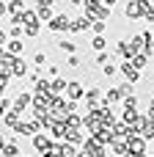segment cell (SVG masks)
Instances as JSON below:
<instances>
[{"label": "cell", "instance_id": "6da1fadb", "mask_svg": "<svg viewBox=\"0 0 154 157\" xmlns=\"http://www.w3.org/2000/svg\"><path fill=\"white\" fill-rule=\"evenodd\" d=\"M127 152H132V155H146V138L130 135V141H127Z\"/></svg>", "mask_w": 154, "mask_h": 157}, {"label": "cell", "instance_id": "7a4b0ae2", "mask_svg": "<svg viewBox=\"0 0 154 157\" xmlns=\"http://www.w3.org/2000/svg\"><path fill=\"white\" fill-rule=\"evenodd\" d=\"M50 30H72V19L66 14H58L50 19Z\"/></svg>", "mask_w": 154, "mask_h": 157}, {"label": "cell", "instance_id": "3957f363", "mask_svg": "<svg viewBox=\"0 0 154 157\" xmlns=\"http://www.w3.org/2000/svg\"><path fill=\"white\" fill-rule=\"evenodd\" d=\"M88 28H91V19H88L85 14H83L80 19H74V22H72V30H74V33H83V30H88Z\"/></svg>", "mask_w": 154, "mask_h": 157}, {"label": "cell", "instance_id": "277c9868", "mask_svg": "<svg viewBox=\"0 0 154 157\" xmlns=\"http://www.w3.org/2000/svg\"><path fill=\"white\" fill-rule=\"evenodd\" d=\"M66 94H69V99L74 102V99L83 97V86H80V83H69V86H66Z\"/></svg>", "mask_w": 154, "mask_h": 157}, {"label": "cell", "instance_id": "5b68a950", "mask_svg": "<svg viewBox=\"0 0 154 157\" xmlns=\"http://www.w3.org/2000/svg\"><path fill=\"white\" fill-rule=\"evenodd\" d=\"M33 146H36L39 152H50V149H52V144H50L44 135H36V138H33Z\"/></svg>", "mask_w": 154, "mask_h": 157}, {"label": "cell", "instance_id": "8992f818", "mask_svg": "<svg viewBox=\"0 0 154 157\" xmlns=\"http://www.w3.org/2000/svg\"><path fill=\"white\" fill-rule=\"evenodd\" d=\"M121 72H124V77H127V80H132V83L138 80V69H135V66H132L130 61H127V63L121 66Z\"/></svg>", "mask_w": 154, "mask_h": 157}, {"label": "cell", "instance_id": "52a82bcc", "mask_svg": "<svg viewBox=\"0 0 154 157\" xmlns=\"http://www.w3.org/2000/svg\"><path fill=\"white\" fill-rule=\"evenodd\" d=\"M28 102H30V94H19V97H17V102H14V110H19V113H22V108H25Z\"/></svg>", "mask_w": 154, "mask_h": 157}, {"label": "cell", "instance_id": "ba28073f", "mask_svg": "<svg viewBox=\"0 0 154 157\" xmlns=\"http://www.w3.org/2000/svg\"><path fill=\"white\" fill-rule=\"evenodd\" d=\"M58 155H61V157H74L77 152H74L72 144H63V146H58Z\"/></svg>", "mask_w": 154, "mask_h": 157}, {"label": "cell", "instance_id": "9c48e42d", "mask_svg": "<svg viewBox=\"0 0 154 157\" xmlns=\"http://www.w3.org/2000/svg\"><path fill=\"white\" fill-rule=\"evenodd\" d=\"M91 30H94L96 36H102V33H105V19H91Z\"/></svg>", "mask_w": 154, "mask_h": 157}, {"label": "cell", "instance_id": "30bf717a", "mask_svg": "<svg viewBox=\"0 0 154 157\" xmlns=\"http://www.w3.org/2000/svg\"><path fill=\"white\" fill-rule=\"evenodd\" d=\"M22 47H25V44H22L19 39H11V41H8V52H11V55H17V52H22Z\"/></svg>", "mask_w": 154, "mask_h": 157}, {"label": "cell", "instance_id": "8fae6325", "mask_svg": "<svg viewBox=\"0 0 154 157\" xmlns=\"http://www.w3.org/2000/svg\"><path fill=\"white\" fill-rule=\"evenodd\" d=\"M121 97H124V94H121V91H118V88H113V91H107V94H105V102H107V105H110V102H118V99H121Z\"/></svg>", "mask_w": 154, "mask_h": 157}, {"label": "cell", "instance_id": "7c38bea8", "mask_svg": "<svg viewBox=\"0 0 154 157\" xmlns=\"http://www.w3.org/2000/svg\"><path fill=\"white\" fill-rule=\"evenodd\" d=\"M6 124H8V127H17V124H19V110L6 113Z\"/></svg>", "mask_w": 154, "mask_h": 157}, {"label": "cell", "instance_id": "4fadbf2b", "mask_svg": "<svg viewBox=\"0 0 154 157\" xmlns=\"http://www.w3.org/2000/svg\"><path fill=\"white\" fill-rule=\"evenodd\" d=\"M8 11H11L14 17H19V14L25 11V8H22V0H11V6H8Z\"/></svg>", "mask_w": 154, "mask_h": 157}, {"label": "cell", "instance_id": "5bb4252c", "mask_svg": "<svg viewBox=\"0 0 154 157\" xmlns=\"http://www.w3.org/2000/svg\"><path fill=\"white\" fill-rule=\"evenodd\" d=\"M130 63H132L135 69H143V66H146V52H143V55H132V61H130Z\"/></svg>", "mask_w": 154, "mask_h": 157}, {"label": "cell", "instance_id": "9a60e30c", "mask_svg": "<svg viewBox=\"0 0 154 157\" xmlns=\"http://www.w3.org/2000/svg\"><path fill=\"white\" fill-rule=\"evenodd\" d=\"M3 157H17V144H6L3 146Z\"/></svg>", "mask_w": 154, "mask_h": 157}, {"label": "cell", "instance_id": "2e32d148", "mask_svg": "<svg viewBox=\"0 0 154 157\" xmlns=\"http://www.w3.org/2000/svg\"><path fill=\"white\" fill-rule=\"evenodd\" d=\"M63 88H66V80H52V83H50V91H55V94L63 91Z\"/></svg>", "mask_w": 154, "mask_h": 157}, {"label": "cell", "instance_id": "e0dca14e", "mask_svg": "<svg viewBox=\"0 0 154 157\" xmlns=\"http://www.w3.org/2000/svg\"><path fill=\"white\" fill-rule=\"evenodd\" d=\"M58 50H63V52H74V44L63 39V41H58Z\"/></svg>", "mask_w": 154, "mask_h": 157}, {"label": "cell", "instance_id": "ac0fdd59", "mask_svg": "<svg viewBox=\"0 0 154 157\" xmlns=\"http://www.w3.org/2000/svg\"><path fill=\"white\" fill-rule=\"evenodd\" d=\"M14 75H17V77L25 75V61H14Z\"/></svg>", "mask_w": 154, "mask_h": 157}, {"label": "cell", "instance_id": "d6986e66", "mask_svg": "<svg viewBox=\"0 0 154 157\" xmlns=\"http://www.w3.org/2000/svg\"><path fill=\"white\" fill-rule=\"evenodd\" d=\"M105 44H107V41H105V39H102V36H96V39H94V44H91V47H94V50H105Z\"/></svg>", "mask_w": 154, "mask_h": 157}, {"label": "cell", "instance_id": "ffe728a7", "mask_svg": "<svg viewBox=\"0 0 154 157\" xmlns=\"http://www.w3.org/2000/svg\"><path fill=\"white\" fill-rule=\"evenodd\" d=\"M19 36H22V25H14L11 28V39H19Z\"/></svg>", "mask_w": 154, "mask_h": 157}, {"label": "cell", "instance_id": "44dd1931", "mask_svg": "<svg viewBox=\"0 0 154 157\" xmlns=\"http://www.w3.org/2000/svg\"><path fill=\"white\" fill-rule=\"evenodd\" d=\"M33 61H36V63H44V61H47V55H44V52H36V58H33Z\"/></svg>", "mask_w": 154, "mask_h": 157}, {"label": "cell", "instance_id": "7402d4cb", "mask_svg": "<svg viewBox=\"0 0 154 157\" xmlns=\"http://www.w3.org/2000/svg\"><path fill=\"white\" fill-rule=\"evenodd\" d=\"M69 66H72V69H74V66H80V58H77V55H72V58H69Z\"/></svg>", "mask_w": 154, "mask_h": 157}, {"label": "cell", "instance_id": "603a6c76", "mask_svg": "<svg viewBox=\"0 0 154 157\" xmlns=\"http://www.w3.org/2000/svg\"><path fill=\"white\" fill-rule=\"evenodd\" d=\"M52 3H55V0H36V6H39V8H44V6H52Z\"/></svg>", "mask_w": 154, "mask_h": 157}, {"label": "cell", "instance_id": "cb8c5ba5", "mask_svg": "<svg viewBox=\"0 0 154 157\" xmlns=\"http://www.w3.org/2000/svg\"><path fill=\"white\" fill-rule=\"evenodd\" d=\"M149 119H152V121H154V99H152V102H149Z\"/></svg>", "mask_w": 154, "mask_h": 157}, {"label": "cell", "instance_id": "d4e9b609", "mask_svg": "<svg viewBox=\"0 0 154 157\" xmlns=\"http://www.w3.org/2000/svg\"><path fill=\"white\" fill-rule=\"evenodd\" d=\"M6 108H8V102H6V99H0V116L6 113Z\"/></svg>", "mask_w": 154, "mask_h": 157}, {"label": "cell", "instance_id": "484cf974", "mask_svg": "<svg viewBox=\"0 0 154 157\" xmlns=\"http://www.w3.org/2000/svg\"><path fill=\"white\" fill-rule=\"evenodd\" d=\"M6 11H8V6H6V3H3V0H0V17H3V14H6Z\"/></svg>", "mask_w": 154, "mask_h": 157}, {"label": "cell", "instance_id": "4316f807", "mask_svg": "<svg viewBox=\"0 0 154 157\" xmlns=\"http://www.w3.org/2000/svg\"><path fill=\"white\" fill-rule=\"evenodd\" d=\"M3 44H6V33L0 30V47H3Z\"/></svg>", "mask_w": 154, "mask_h": 157}, {"label": "cell", "instance_id": "83f0119b", "mask_svg": "<svg viewBox=\"0 0 154 157\" xmlns=\"http://www.w3.org/2000/svg\"><path fill=\"white\" fill-rule=\"evenodd\" d=\"M72 3H74V6H83V3H85V0H72Z\"/></svg>", "mask_w": 154, "mask_h": 157}, {"label": "cell", "instance_id": "f1b7e54d", "mask_svg": "<svg viewBox=\"0 0 154 157\" xmlns=\"http://www.w3.org/2000/svg\"><path fill=\"white\" fill-rule=\"evenodd\" d=\"M3 146H6V141H3V135H0V149H3Z\"/></svg>", "mask_w": 154, "mask_h": 157}]
</instances>
